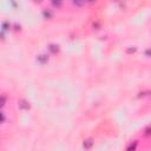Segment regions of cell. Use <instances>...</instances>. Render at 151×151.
I'll use <instances>...</instances> for the list:
<instances>
[{"label":"cell","instance_id":"obj_12","mask_svg":"<svg viewBox=\"0 0 151 151\" xmlns=\"http://www.w3.org/2000/svg\"><path fill=\"white\" fill-rule=\"evenodd\" d=\"M147 93H149L147 91H146V92H140V93H139V97H144V96H147Z\"/></svg>","mask_w":151,"mask_h":151},{"label":"cell","instance_id":"obj_10","mask_svg":"<svg viewBox=\"0 0 151 151\" xmlns=\"http://www.w3.org/2000/svg\"><path fill=\"white\" fill-rule=\"evenodd\" d=\"M145 136H150V127L145 129Z\"/></svg>","mask_w":151,"mask_h":151},{"label":"cell","instance_id":"obj_11","mask_svg":"<svg viewBox=\"0 0 151 151\" xmlns=\"http://www.w3.org/2000/svg\"><path fill=\"white\" fill-rule=\"evenodd\" d=\"M44 15L47 17V18H51V13H50V12H46V11H45V12H44Z\"/></svg>","mask_w":151,"mask_h":151},{"label":"cell","instance_id":"obj_7","mask_svg":"<svg viewBox=\"0 0 151 151\" xmlns=\"http://www.w3.org/2000/svg\"><path fill=\"white\" fill-rule=\"evenodd\" d=\"M73 5H77V6H81V5H84V1H73Z\"/></svg>","mask_w":151,"mask_h":151},{"label":"cell","instance_id":"obj_8","mask_svg":"<svg viewBox=\"0 0 151 151\" xmlns=\"http://www.w3.org/2000/svg\"><path fill=\"white\" fill-rule=\"evenodd\" d=\"M127 53H134L136 52V48L133 47V48H127V51H126Z\"/></svg>","mask_w":151,"mask_h":151},{"label":"cell","instance_id":"obj_2","mask_svg":"<svg viewBox=\"0 0 151 151\" xmlns=\"http://www.w3.org/2000/svg\"><path fill=\"white\" fill-rule=\"evenodd\" d=\"M92 145H93V142H92V139H91V138H88V139L84 140L83 146H84V149H85V150H90V149L92 147Z\"/></svg>","mask_w":151,"mask_h":151},{"label":"cell","instance_id":"obj_13","mask_svg":"<svg viewBox=\"0 0 151 151\" xmlns=\"http://www.w3.org/2000/svg\"><path fill=\"white\" fill-rule=\"evenodd\" d=\"M4 120H5V117H4V114H2V113H0V123H1V122H4Z\"/></svg>","mask_w":151,"mask_h":151},{"label":"cell","instance_id":"obj_9","mask_svg":"<svg viewBox=\"0 0 151 151\" xmlns=\"http://www.w3.org/2000/svg\"><path fill=\"white\" fill-rule=\"evenodd\" d=\"M52 5H54V6H60L61 2H60V1H52Z\"/></svg>","mask_w":151,"mask_h":151},{"label":"cell","instance_id":"obj_6","mask_svg":"<svg viewBox=\"0 0 151 151\" xmlns=\"http://www.w3.org/2000/svg\"><path fill=\"white\" fill-rule=\"evenodd\" d=\"M6 104V96H0V109Z\"/></svg>","mask_w":151,"mask_h":151},{"label":"cell","instance_id":"obj_3","mask_svg":"<svg viewBox=\"0 0 151 151\" xmlns=\"http://www.w3.org/2000/svg\"><path fill=\"white\" fill-rule=\"evenodd\" d=\"M136 147H137V140H133L126 149V151H136Z\"/></svg>","mask_w":151,"mask_h":151},{"label":"cell","instance_id":"obj_4","mask_svg":"<svg viewBox=\"0 0 151 151\" xmlns=\"http://www.w3.org/2000/svg\"><path fill=\"white\" fill-rule=\"evenodd\" d=\"M38 60H39L41 64H45V63L48 60V58H47V55H45V54H41V55H39V57H38Z\"/></svg>","mask_w":151,"mask_h":151},{"label":"cell","instance_id":"obj_5","mask_svg":"<svg viewBox=\"0 0 151 151\" xmlns=\"http://www.w3.org/2000/svg\"><path fill=\"white\" fill-rule=\"evenodd\" d=\"M48 50H50L52 53H57V52L59 51V48H58V45H50Z\"/></svg>","mask_w":151,"mask_h":151},{"label":"cell","instance_id":"obj_1","mask_svg":"<svg viewBox=\"0 0 151 151\" xmlns=\"http://www.w3.org/2000/svg\"><path fill=\"white\" fill-rule=\"evenodd\" d=\"M18 106H19L20 109H22V110H28V109H29V103L26 101V100H20V101L18 103Z\"/></svg>","mask_w":151,"mask_h":151}]
</instances>
